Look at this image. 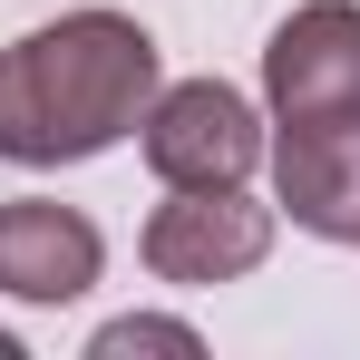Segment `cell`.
Returning <instances> with one entry per match:
<instances>
[{
	"instance_id": "obj_1",
	"label": "cell",
	"mask_w": 360,
	"mask_h": 360,
	"mask_svg": "<svg viewBox=\"0 0 360 360\" xmlns=\"http://www.w3.org/2000/svg\"><path fill=\"white\" fill-rule=\"evenodd\" d=\"M156 98V39L127 10H68L0 49V156L10 166H88L136 136Z\"/></svg>"
},
{
	"instance_id": "obj_2",
	"label": "cell",
	"mask_w": 360,
	"mask_h": 360,
	"mask_svg": "<svg viewBox=\"0 0 360 360\" xmlns=\"http://www.w3.org/2000/svg\"><path fill=\"white\" fill-rule=\"evenodd\" d=\"M273 224L283 205H253L243 185H166V205L146 214V273L176 283V292H205V283H243L263 253H273Z\"/></svg>"
},
{
	"instance_id": "obj_3",
	"label": "cell",
	"mask_w": 360,
	"mask_h": 360,
	"mask_svg": "<svg viewBox=\"0 0 360 360\" xmlns=\"http://www.w3.org/2000/svg\"><path fill=\"white\" fill-rule=\"evenodd\" d=\"M136 146H146L156 185H243L263 166V117L224 78H185V88H156L146 98Z\"/></svg>"
},
{
	"instance_id": "obj_4",
	"label": "cell",
	"mask_w": 360,
	"mask_h": 360,
	"mask_svg": "<svg viewBox=\"0 0 360 360\" xmlns=\"http://www.w3.org/2000/svg\"><path fill=\"white\" fill-rule=\"evenodd\" d=\"M263 98H273V117L360 108V0H302L263 39Z\"/></svg>"
},
{
	"instance_id": "obj_5",
	"label": "cell",
	"mask_w": 360,
	"mask_h": 360,
	"mask_svg": "<svg viewBox=\"0 0 360 360\" xmlns=\"http://www.w3.org/2000/svg\"><path fill=\"white\" fill-rule=\"evenodd\" d=\"M273 205L321 243H360V108L341 117H283L273 146Z\"/></svg>"
},
{
	"instance_id": "obj_6",
	"label": "cell",
	"mask_w": 360,
	"mask_h": 360,
	"mask_svg": "<svg viewBox=\"0 0 360 360\" xmlns=\"http://www.w3.org/2000/svg\"><path fill=\"white\" fill-rule=\"evenodd\" d=\"M98 263H108V243L78 205H59V195L0 205V292L10 302H78L98 283Z\"/></svg>"
},
{
	"instance_id": "obj_7",
	"label": "cell",
	"mask_w": 360,
	"mask_h": 360,
	"mask_svg": "<svg viewBox=\"0 0 360 360\" xmlns=\"http://www.w3.org/2000/svg\"><path fill=\"white\" fill-rule=\"evenodd\" d=\"M88 351H98V360H127V351H176V360H195L205 341H195L185 321H146V311H127V321H108Z\"/></svg>"
},
{
	"instance_id": "obj_8",
	"label": "cell",
	"mask_w": 360,
	"mask_h": 360,
	"mask_svg": "<svg viewBox=\"0 0 360 360\" xmlns=\"http://www.w3.org/2000/svg\"><path fill=\"white\" fill-rule=\"evenodd\" d=\"M0 360H20V341H10V331H0Z\"/></svg>"
}]
</instances>
